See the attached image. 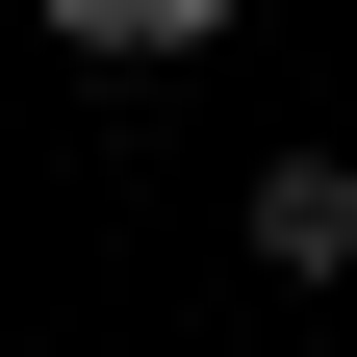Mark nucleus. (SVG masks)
<instances>
[{"label": "nucleus", "instance_id": "f03ea898", "mask_svg": "<svg viewBox=\"0 0 357 357\" xmlns=\"http://www.w3.org/2000/svg\"><path fill=\"white\" fill-rule=\"evenodd\" d=\"M52 26H77V52H128V77H153V52H204L230 0H52Z\"/></svg>", "mask_w": 357, "mask_h": 357}, {"label": "nucleus", "instance_id": "f257e3e1", "mask_svg": "<svg viewBox=\"0 0 357 357\" xmlns=\"http://www.w3.org/2000/svg\"><path fill=\"white\" fill-rule=\"evenodd\" d=\"M255 255L281 281H357V153H255Z\"/></svg>", "mask_w": 357, "mask_h": 357}]
</instances>
